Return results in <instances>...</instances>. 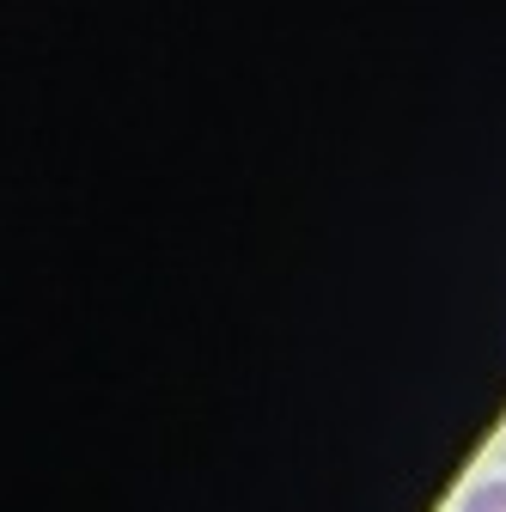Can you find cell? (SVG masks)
I'll use <instances>...</instances> for the list:
<instances>
[{"mask_svg": "<svg viewBox=\"0 0 506 512\" xmlns=\"http://www.w3.org/2000/svg\"><path fill=\"white\" fill-rule=\"evenodd\" d=\"M464 512H506V482H476L464 494Z\"/></svg>", "mask_w": 506, "mask_h": 512, "instance_id": "obj_1", "label": "cell"}]
</instances>
